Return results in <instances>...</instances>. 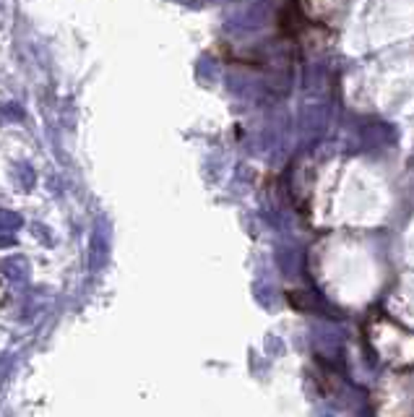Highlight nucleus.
I'll list each match as a JSON object with an SVG mask.
<instances>
[{"mask_svg":"<svg viewBox=\"0 0 414 417\" xmlns=\"http://www.w3.org/2000/svg\"><path fill=\"white\" fill-rule=\"evenodd\" d=\"M0 272L8 282H26L29 279V261L24 256H11L0 264Z\"/></svg>","mask_w":414,"mask_h":417,"instance_id":"nucleus-2","label":"nucleus"},{"mask_svg":"<svg viewBox=\"0 0 414 417\" xmlns=\"http://www.w3.org/2000/svg\"><path fill=\"white\" fill-rule=\"evenodd\" d=\"M24 225V220L19 214L14 212H0V230H6V232H14Z\"/></svg>","mask_w":414,"mask_h":417,"instance_id":"nucleus-3","label":"nucleus"},{"mask_svg":"<svg viewBox=\"0 0 414 417\" xmlns=\"http://www.w3.org/2000/svg\"><path fill=\"white\" fill-rule=\"evenodd\" d=\"M110 258V230L105 222H99L89 237V250H86V266L91 272H99Z\"/></svg>","mask_w":414,"mask_h":417,"instance_id":"nucleus-1","label":"nucleus"},{"mask_svg":"<svg viewBox=\"0 0 414 417\" xmlns=\"http://www.w3.org/2000/svg\"><path fill=\"white\" fill-rule=\"evenodd\" d=\"M16 245V237L6 230H0V248H14Z\"/></svg>","mask_w":414,"mask_h":417,"instance_id":"nucleus-4","label":"nucleus"}]
</instances>
